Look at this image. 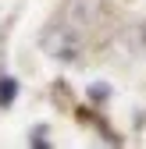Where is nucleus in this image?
<instances>
[{
	"instance_id": "1",
	"label": "nucleus",
	"mask_w": 146,
	"mask_h": 149,
	"mask_svg": "<svg viewBox=\"0 0 146 149\" xmlns=\"http://www.w3.org/2000/svg\"><path fill=\"white\" fill-rule=\"evenodd\" d=\"M18 96V82L14 78H0V107H11Z\"/></svg>"
},
{
	"instance_id": "2",
	"label": "nucleus",
	"mask_w": 146,
	"mask_h": 149,
	"mask_svg": "<svg viewBox=\"0 0 146 149\" xmlns=\"http://www.w3.org/2000/svg\"><path fill=\"white\" fill-rule=\"evenodd\" d=\"M142 43H146V29H142Z\"/></svg>"
}]
</instances>
